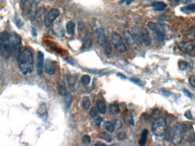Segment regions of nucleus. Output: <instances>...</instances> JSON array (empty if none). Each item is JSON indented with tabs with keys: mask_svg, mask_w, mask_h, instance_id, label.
I'll return each instance as SVG.
<instances>
[{
	"mask_svg": "<svg viewBox=\"0 0 195 146\" xmlns=\"http://www.w3.org/2000/svg\"><path fill=\"white\" fill-rule=\"evenodd\" d=\"M18 65L22 74H30L33 70L34 58L32 49L28 46L21 49L18 55Z\"/></svg>",
	"mask_w": 195,
	"mask_h": 146,
	"instance_id": "obj_1",
	"label": "nucleus"
},
{
	"mask_svg": "<svg viewBox=\"0 0 195 146\" xmlns=\"http://www.w3.org/2000/svg\"><path fill=\"white\" fill-rule=\"evenodd\" d=\"M11 55L10 34L6 31L0 32V56L9 59Z\"/></svg>",
	"mask_w": 195,
	"mask_h": 146,
	"instance_id": "obj_2",
	"label": "nucleus"
},
{
	"mask_svg": "<svg viewBox=\"0 0 195 146\" xmlns=\"http://www.w3.org/2000/svg\"><path fill=\"white\" fill-rule=\"evenodd\" d=\"M167 123L166 118L159 117L156 118L152 125V131L155 135L162 137L167 130Z\"/></svg>",
	"mask_w": 195,
	"mask_h": 146,
	"instance_id": "obj_3",
	"label": "nucleus"
},
{
	"mask_svg": "<svg viewBox=\"0 0 195 146\" xmlns=\"http://www.w3.org/2000/svg\"><path fill=\"white\" fill-rule=\"evenodd\" d=\"M21 37L18 34L15 32L11 33L10 34V44L11 49V55L13 57H18L21 49Z\"/></svg>",
	"mask_w": 195,
	"mask_h": 146,
	"instance_id": "obj_4",
	"label": "nucleus"
},
{
	"mask_svg": "<svg viewBox=\"0 0 195 146\" xmlns=\"http://www.w3.org/2000/svg\"><path fill=\"white\" fill-rule=\"evenodd\" d=\"M184 127L182 123H177L173 127L171 134V142L174 145H180L182 142Z\"/></svg>",
	"mask_w": 195,
	"mask_h": 146,
	"instance_id": "obj_5",
	"label": "nucleus"
},
{
	"mask_svg": "<svg viewBox=\"0 0 195 146\" xmlns=\"http://www.w3.org/2000/svg\"><path fill=\"white\" fill-rule=\"evenodd\" d=\"M112 44L113 48L119 53H124L127 51L126 44L123 41V38L117 32H113L111 35Z\"/></svg>",
	"mask_w": 195,
	"mask_h": 146,
	"instance_id": "obj_6",
	"label": "nucleus"
},
{
	"mask_svg": "<svg viewBox=\"0 0 195 146\" xmlns=\"http://www.w3.org/2000/svg\"><path fill=\"white\" fill-rule=\"evenodd\" d=\"M148 28L154 32L157 41L159 43H163L165 40V32L162 26L157 23L149 22L147 24Z\"/></svg>",
	"mask_w": 195,
	"mask_h": 146,
	"instance_id": "obj_7",
	"label": "nucleus"
},
{
	"mask_svg": "<svg viewBox=\"0 0 195 146\" xmlns=\"http://www.w3.org/2000/svg\"><path fill=\"white\" fill-rule=\"evenodd\" d=\"M60 12L56 8L51 9L45 16L44 19V23L45 26L48 28L53 24V22L60 16Z\"/></svg>",
	"mask_w": 195,
	"mask_h": 146,
	"instance_id": "obj_8",
	"label": "nucleus"
},
{
	"mask_svg": "<svg viewBox=\"0 0 195 146\" xmlns=\"http://www.w3.org/2000/svg\"><path fill=\"white\" fill-rule=\"evenodd\" d=\"M178 48L180 51L188 53L195 49V39L188 41L182 42L178 44Z\"/></svg>",
	"mask_w": 195,
	"mask_h": 146,
	"instance_id": "obj_9",
	"label": "nucleus"
},
{
	"mask_svg": "<svg viewBox=\"0 0 195 146\" xmlns=\"http://www.w3.org/2000/svg\"><path fill=\"white\" fill-rule=\"evenodd\" d=\"M44 54L41 51L37 53L36 60V70L38 76H42L44 73Z\"/></svg>",
	"mask_w": 195,
	"mask_h": 146,
	"instance_id": "obj_10",
	"label": "nucleus"
},
{
	"mask_svg": "<svg viewBox=\"0 0 195 146\" xmlns=\"http://www.w3.org/2000/svg\"><path fill=\"white\" fill-rule=\"evenodd\" d=\"M57 69V62L48 59L45 62V71L49 76H53L55 73Z\"/></svg>",
	"mask_w": 195,
	"mask_h": 146,
	"instance_id": "obj_11",
	"label": "nucleus"
},
{
	"mask_svg": "<svg viewBox=\"0 0 195 146\" xmlns=\"http://www.w3.org/2000/svg\"><path fill=\"white\" fill-rule=\"evenodd\" d=\"M123 37L124 41L126 42L127 44L129 46V48L131 49H135L136 48V42L135 39L134 38V36L132 35V34L128 30H125L123 32Z\"/></svg>",
	"mask_w": 195,
	"mask_h": 146,
	"instance_id": "obj_12",
	"label": "nucleus"
},
{
	"mask_svg": "<svg viewBox=\"0 0 195 146\" xmlns=\"http://www.w3.org/2000/svg\"><path fill=\"white\" fill-rule=\"evenodd\" d=\"M41 0H33L29 9V15L32 22L34 21L35 17L38 11V7Z\"/></svg>",
	"mask_w": 195,
	"mask_h": 146,
	"instance_id": "obj_13",
	"label": "nucleus"
},
{
	"mask_svg": "<svg viewBox=\"0 0 195 146\" xmlns=\"http://www.w3.org/2000/svg\"><path fill=\"white\" fill-rule=\"evenodd\" d=\"M139 37L141 39L143 43L147 46H149L151 44V35L150 34L148 30L145 28H142L139 33Z\"/></svg>",
	"mask_w": 195,
	"mask_h": 146,
	"instance_id": "obj_14",
	"label": "nucleus"
},
{
	"mask_svg": "<svg viewBox=\"0 0 195 146\" xmlns=\"http://www.w3.org/2000/svg\"><path fill=\"white\" fill-rule=\"evenodd\" d=\"M95 32L97 36V43L100 45L104 46L106 43L108 41L104 30L102 28H97L95 30Z\"/></svg>",
	"mask_w": 195,
	"mask_h": 146,
	"instance_id": "obj_15",
	"label": "nucleus"
},
{
	"mask_svg": "<svg viewBox=\"0 0 195 146\" xmlns=\"http://www.w3.org/2000/svg\"><path fill=\"white\" fill-rule=\"evenodd\" d=\"M53 33L59 38H62L65 35V29L63 26L60 22H55L53 25Z\"/></svg>",
	"mask_w": 195,
	"mask_h": 146,
	"instance_id": "obj_16",
	"label": "nucleus"
},
{
	"mask_svg": "<svg viewBox=\"0 0 195 146\" xmlns=\"http://www.w3.org/2000/svg\"><path fill=\"white\" fill-rule=\"evenodd\" d=\"M67 82L69 84V86L70 88L75 90L77 89L78 87V81L75 76L72 75H69L67 78Z\"/></svg>",
	"mask_w": 195,
	"mask_h": 146,
	"instance_id": "obj_17",
	"label": "nucleus"
},
{
	"mask_svg": "<svg viewBox=\"0 0 195 146\" xmlns=\"http://www.w3.org/2000/svg\"><path fill=\"white\" fill-rule=\"evenodd\" d=\"M152 7L155 10L161 12L166 9L167 5L163 1H156L152 3Z\"/></svg>",
	"mask_w": 195,
	"mask_h": 146,
	"instance_id": "obj_18",
	"label": "nucleus"
},
{
	"mask_svg": "<svg viewBox=\"0 0 195 146\" xmlns=\"http://www.w3.org/2000/svg\"><path fill=\"white\" fill-rule=\"evenodd\" d=\"M57 90L61 96H65L66 94H67V89H66L65 85L62 82L57 83Z\"/></svg>",
	"mask_w": 195,
	"mask_h": 146,
	"instance_id": "obj_19",
	"label": "nucleus"
},
{
	"mask_svg": "<svg viewBox=\"0 0 195 146\" xmlns=\"http://www.w3.org/2000/svg\"><path fill=\"white\" fill-rule=\"evenodd\" d=\"M76 23L73 21H70L66 25V32L70 35H73L75 33Z\"/></svg>",
	"mask_w": 195,
	"mask_h": 146,
	"instance_id": "obj_20",
	"label": "nucleus"
},
{
	"mask_svg": "<svg viewBox=\"0 0 195 146\" xmlns=\"http://www.w3.org/2000/svg\"><path fill=\"white\" fill-rule=\"evenodd\" d=\"M109 111L111 114L113 115H117L120 112V108L119 105L116 103H111L109 106Z\"/></svg>",
	"mask_w": 195,
	"mask_h": 146,
	"instance_id": "obj_21",
	"label": "nucleus"
},
{
	"mask_svg": "<svg viewBox=\"0 0 195 146\" xmlns=\"http://www.w3.org/2000/svg\"><path fill=\"white\" fill-rule=\"evenodd\" d=\"M97 105L98 111L102 114H104L106 112V106L105 103L102 100H99L97 102Z\"/></svg>",
	"mask_w": 195,
	"mask_h": 146,
	"instance_id": "obj_22",
	"label": "nucleus"
},
{
	"mask_svg": "<svg viewBox=\"0 0 195 146\" xmlns=\"http://www.w3.org/2000/svg\"><path fill=\"white\" fill-rule=\"evenodd\" d=\"M148 130L147 129H145L143 131L141 136H140V139L139 141V144L140 146H145L146 143L147 136L148 135Z\"/></svg>",
	"mask_w": 195,
	"mask_h": 146,
	"instance_id": "obj_23",
	"label": "nucleus"
},
{
	"mask_svg": "<svg viewBox=\"0 0 195 146\" xmlns=\"http://www.w3.org/2000/svg\"><path fill=\"white\" fill-rule=\"evenodd\" d=\"M91 45H92L91 35H90V33H87L85 35L83 47L85 49H88L90 47H91Z\"/></svg>",
	"mask_w": 195,
	"mask_h": 146,
	"instance_id": "obj_24",
	"label": "nucleus"
},
{
	"mask_svg": "<svg viewBox=\"0 0 195 146\" xmlns=\"http://www.w3.org/2000/svg\"><path fill=\"white\" fill-rule=\"evenodd\" d=\"M38 114L41 117H47V108H46V105L45 104H42L40 106V108L38 109Z\"/></svg>",
	"mask_w": 195,
	"mask_h": 146,
	"instance_id": "obj_25",
	"label": "nucleus"
},
{
	"mask_svg": "<svg viewBox=\"0 0 195 146\" xmlns=\"http://www.w3.org/2000/svg\"><path fill=\"white\" fill-rule=\"evenodd\" d=\"M91 106V102L90 101V99L88 97L85 96L82 99V106L83 108H84L86 110H88V109Z\"/></svg>",
	"mask_w": 195,
	"mask_h": 146,
	"instance_id": "obj_26",
	"label": "nucleus"
},
{
	"mask_svg": "<svg viewBox=\"0 0 195 146\" xmlns=\"http://www.w3.org/2000/svg\"><path fill=\"white\" fill-rule=\"evenodd\" d=\"M104 128L108 132L110 133H113L114 130H115V126L114 124L111 122H105V123L104 124Z\"/></svg>",
	"mask_w": 195,
	"mask_h": 146,
	"instance_id": "obj_27",
	"label": "nucleus"
},
{
	"mask_svg": "<svg viewBox=\"0 0 195 146\" xmlns=\"http://www.w3.org/2000/svg\"><path fill=\"white\" fill-rule=\"evenodd\" d=\"M66 98H65V106L66 109H68L71 105L72 101V95L70 93H67L66 94Z\"/></svg>",
	"mask_w": 195,
	"mask_h": 146,
	"instance_id": "obj_28",
	"label": "nucleus"
},
{
	"mask_svg": "<svg viewBox=\"0 0 195 146\" xmlns=\"http://www.w3.org/2000/svg\"><path fill=\"white\" fill-rule=\"evenodd\" d=\"M13 21L14 23L16 24V25L19 28L21 29L22 28L23 25H24V23L22 21V20L21 19V18H19V16H18L17 14H15L14 17V18H13Z\"/></svg>",
	"mask_w": 195,
	"mask_h": 146,
	"instance_id": "obj_29",
	"label": "nucleus"
},
{
	"mask_svg": "<svg viewBox=\"0 0 195 146\" xmlns=\"http://www.w3.org/2000/svg\"><path fill=\"white\" fill-rule=\"evenodd\" d=\"M177 65L180 69L182 70H186V69L188 67L189 65L188 62L186 60H179L177 62Z\"/></svg>",
	"mask_w": 195,
	"mask_h": 146,
	"instance_id": "obj_30",
	"label": "nucleus"
},
{
	"mask_svg": "<svg viewBox=\"0 0 195 146\" xmlns=\"http://www.w3.org/2000/svg\"><path fill=\"white\" fill-rule=\"evenodd\" d=\"M91 81V77L88 75H84L81 78V82L82 84L85 86H87Z\"/></svg>",
	"mask_w": 195,
	"mask_h": 146,
	"instance_id": "obj_31",
	"label": "nucleus"
},
{
	"mask_svg": "<svg viewBox=\"0 0 195 146\" xmlns=\"http://www.w3.org/2000/svg\"><path fill=\"white\" fill-rule=\"evenodd\" d=\"M102 139L104 140L105 141H106L108 143H110V142H112L113 138H112V136L108 133L104 132L102 134Z\"/></svg>",
	"mask_w": 195,
	"mask_h": 146,
	"instance_id": "obj_32",
	"label": "nucleus"
},
{
	"mask_svg": "<svg viewBox=\"0 0 195 146\" xmlns=\"http://www.w3.org/2000/svg\"><path fill=\"white\" fill-rule=\"evenodd\" d=\"M104 52L106 54L110 55L112 53V48L110 44L107 41L106 44H104Z\"/></svg>",
	"mask_w": 195,
	"mask_h": 146,
	"instance_id": "obj_33",
	"label": "nucleus"
},
{
	"mask_svg": "<svg viewBox=\"0 0 195 146\" xmlns=\"http://www.w3.org/2000/svg\"><path fill=\"white\" fill-rule=\"evenodd\" d=\"M117 139L120 141H123L126 139L127 135L124 131H120L119 133H117Z\"/></svg>",
	"mask_w": 195,
	"mask_h": 146,
	"instance_id": "obj_34",
	"label": "nucleus"
},
{
	"mask_svg": "<svg viewBox=\"0 0 195 146\" xmlns=\"http://www.w3.org/2000/svg\"><path fill=\"white\" fill-rule=\"evenodd\" d=\"M184 115L185 117L187 118V119H188V120H190V121H194V120H195V118L192 116L191 111L190 110H187L184 112Z\"/></svg>",
	"mask_w": 195,
	"mask_h": 146,
	"instance_id": "obj_35",
	"label": "nucleus"
},
{
	"mask_svg": "<svg viewBox=\"0 0 195 146\" xmlns=\"http://www.w3.org/2000/svg\"><path fill=\"white\" fill-rule=\"evenodd\" d=\"M90 115L92 117H97V115H98L97 108L95 107H92L90 110Z\"/></svg>",
	"mask_w": 195,
	"mask_h": 146,
	"instance_id": "obj_36",
	"label": "nucleus"
},
{
	"mask_svg": "<svg viewBox=\"0 0 195 146\" xmlns=\"http://www.w3.org/2000/svg\"><path fill=\"white\" fill-rule=\"evenodd\" d=\"M182 91L187 97H188L189 98L192 99L194 98V95H193V94L190 92L188 90H187V89H186V88H183L182 90Z\"/></svg>",
	"mask_w": 195,
	"mask_h": 146,
	"instance_id": "obj_37",
	"label": "nucleus"
},
{
	"mask_svg": "<svg viewBox=\"0 0 195 146\" xmlns=\"http://www.w3.org/2000/svg\"><path fill=\"white\" fill-rule=\"evenodd\" d=\"M184 9L187 11L189 12H195V3H190L186 6Z\"/></svg>",
	"mask_w": 195,
	"mask_h": 146,
	"instance_id": "obj_38",
	"label": "nucleus"
},
{
	"mask_svg": "<svg viewBox=\"0 0 195 146\" xmlns=\"http://www.w3.org/2000/svg\"><path fill=\"white\" fill-rule=\"evenodd\" d=\"M188 82L193 87L195 88V75H191L189 77Z\"/></svg>",
	"mask_w": 195,
	"mask_h": 146,
	"instance_id": "obj_39",
	"label": "nucleus"
},
{
	"mask_svg": "<svg viewBox=\"0 0 195 146\" xmlns=\"http://www.w3.org/2000/svg\"><path fill=\"white\" fill-rule=\"evenodd\" d=\"M82 142L84 144H88L91 143V138L89 137L88 135H85L83 137Z\"/></svg>",
	"mask_w": 195,
	"mask_h": 146,
	"instance_id": "obj_40",
	"label": "nucleus"
},
{
	"mask_svg": "<svg viewBox=\"0 0 195 146\" xmlns=\"http://www.w3.org/2000/svg\"><path fill=\"white\" fill-rule=\"evenodd\" d=\"M131 81H132V82L135 83L136 84H138L139 85H142L143 84V82L140 80H139L137 78H132L131 79Z\"/></svg>",
	"mask_w": 195,
	"mask_h": 146,
	"instance_id": "obj_41",
	"label": "nucleus"
},
{
	"mask_svg": "<svg viewBox=\"0 0 195 146\" xmlns=\"http://www.w3.org/2000/svg\"><path fill=\"white\" fill-rule=\"evenodd\" d=\"M102 121H103V119L101 117H98L96 121H95V124L97 125V126L100 127L101 123H102Z\"/></svg>",
	"mask_w": 195,
	"mask_h": 146,
	"instance_id": "obj_42",
	"label": "nucleus"
},
{
	"mask_svg": "<svg viewBox=\"0 0 195 146\" xmlns=\"http://www.w3.org/2000/svg\"><path fill=\"white\" fill-rule=\"evenodd\" d=\"M161 92L163 93L164 95H165L166 96H170V95L172 94L171 92H170L169 91H167L166 89H161Z\"/></svg>",
	"mask_w": 195,
	"mask_h": 146,
	"instance_id": "obj_43",
	"label": "nucleus"
},
{
	"mask_svg": "<svg viewBox=\"0 0 195 146\" xmlns=\"http://www.w3.org/2000/svg\"><path fill=\"white\" fill-rule=\"evenodd\" d=\"M30 0H20V4L22 7H25L28 3Z\"/></svg>",
	"mask_w": 195,
	"mask_h": 146,
	"instance_id": "obj_44",
	"label": "nucleus"
},
{
	"mask_svg": "<svg viewBox=\"0 0 195 146\" xmlns=\"http://www.w3.org/2000/svg\"><path fill=\"white\" fill-rule=\"evenodd\" d=\"M134 1L135 0H122V3H126L127 5H129Z\"/></svg>",
	"mask_w": 195,
	"mask_h": 146,
	"instance_id": "obj_45",
	"label": "nucleus"
},
{
	"mask_svg": "<svg viewBox=\"0 0 195 146\" xmlns=\"http://www.w3.org/2000/svg\"><path fill=\"white\" fill-rule=\"evenodd\" d=\"M32 35H33L34 37L37 36V33H36V30L34 28H32Z\"/></svg>",
	"mask_w": 195,
	"mask_h": 146,
	"instance_id": "obj_46",
	"label": "nucleus"
},
{
	"mask_svg": "<svg viewBox=\"0 0 195 146\" xmlns=\"http://www.w3.org/2000/svg\"><path fill=\"white\" fill-rule=\"evenodd\" d=\"M171 3H179L180 0H169Z\"/></svg>",
	"mask_w": 195,
	"mask_h": 146,
	"instance_id": "obj_47",
	"label": "nucleus"
},
{
	"mask_svg": "<svg viewBox=\"0 0 195 146\" xmlns=\"http://www.w3.org/2000/svg\"><path fill=\"white\" fill-rule=\"evenodd\" d=\"M117 76H118L122 77L123 79H126V76H124V75H123V74H121V73H120H120H119V74H117Z\"/></svg>",
	"mask_w": 195,
	"mask_h": 146,
	"instance_id": "obj_48",
	"label": "nucleus"
},
{
	"mask_svg": "<svg viewBox=\"0 0 195 146\" xmlns=\"http://www.w3.org/2000/svg\"><path fill=\"white\" fill-rule=\"evenodd\" d=\"M95 146H99V145H105V144H104V143H99V142H97V143H96V144H95Z\"/></svg>",
	"mask_w": 195,
	"mask_h": 146,
	"instance_id": "obj_49",
	"label": "nucleus"
}]
</instances>
